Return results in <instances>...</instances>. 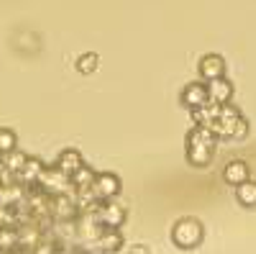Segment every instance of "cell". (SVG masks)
Here are the masks:
<instances>
[{
  "label": "cell",
  "instance_id": "cell-1",
  "mask_svg": "<svg viewBox=\"0 0 256 254\" xmlns=\"http://www.w3.org/2000/svg\"><path fill=\"white\" fill-rule=\"evenodd\" d=\"M216 134L202 126H195L187 134V162L192 167H208L212 162V152H216Z\"/></svg>",
  "mask_w": 256,
  "mask_h": 254
},
{
  "label": "cell",
  "instance_id": "cell-2",
  "mask_svg": "<svg viewBox=\"0 0 256 254\" xmlns=\"http://www.w3.org/2000/svg\"><path fill=\"white\" fill-rule=\"evenodd\" d=\"M202 239H205V228L198 218H182L172 228V241L180 249H195L202 244Z\"/></svg>",
  "mask_w": 256,
  "mask_h": 254
},
{
  "label": "cell",
  "instance_id": "cell-3",
  "mask_svg": "<svg viewBox=\"0 0 256 254\" xmlns=\"http://www.w3.org/2000/svg\"><path fill=\"white\" fill-rule=\"evenodd\" d=\"M38 187L44 190V193H49L52 198L67 195V193H72V190H74L72 177L64 175L56 164H46L44 167V172H41V177H38Z\"/></svg>",
  "mask_w": 256,
  "mask_h": 254
},
{
  "label": "cell",
  "instance_id": "cell-4",
  "mask_svg": "<svg viewBox=\"0 0 256 254\" xmlns=\"http://www.w3.org/2000/svg\"><path fill=\"white\" fill-rule=\"evenodd\" d=\"M241 111L233 108V103H226V105H218V116L212 121L210 131L216 134V139H233V131H236V123L241 121Z\"/></svg>",
  "mask_w": 256,
  "mask_h": 254
},
{
  "label": "cell",
  "instance_id": "cell-5",
  "mask_svg": "<svg viewBox=\"0 0 256 254\" xmlns=\"http://www.w3.org/2000/svg\"><path fill=\"white\" fill-rule=\"evenodd\" d=\"M120 190H123V182L116 172H98V180L92 185V193L100 203L105 200H116L120 195Z\"/></svg>",
  "mask_w": 256,
  "mask_h": 254
},
{
  "label": "cell",
  "instance_id": "cell-6",
  "mask_svg": "<svg viewBox=\"0 0 256 254\" xmlns=\"http://www.w3.org/2000/svg\"><path fill=\"white\" fill-rule=\"evenodd\" d=\"M126 216H128V210L118 200H105L98 208V218H100L102 228H120L126 223Z\"/></svg>",
  "mask_w": 256,
  "mask_h": 254
},
{
  "label": "cell",
  "instance_id": "cell-7",
  "mask_svg": "<svg viewBox=\"0 0 256 254\" xmlns=\"http://www.w3.org/2000/svg\"><path fill=\"white\" fill-rule=\"evenodd\" d=\"M182 103L187 108H205L210 105V98H208V82H190L187 88L182 90Z\"/></svg>",
  "mask_w": 256,
  "mask_h": 254
},
{
  "label": "cell",
  "instance_id": "cell-8",
  "mask_svg": "<svg viewBox=\"0 0 256 254\" xmlns=\"http://www.w3.org/2000/svg\"><path fill=\"white\" fill-rule=\"evenodd\" d=\"M44 162H41L38 157H28V162L24 164V169L16 175V182L18 185H24V187H34V185H38V177H41V172H44Z\"/></svg>",
  "mask_w": 256,
  "mask_h": 254
},
{
  "label": "cell",
  "instance_id": "cell-9",
  "mask_svg": "<svg viewBox=\"0 0 256 254\" xmlns=\"http://www.w3.org/2000/svg\"><path fill=\"white\" fill-rule=\"evenodd\" d=\"M208 98H210V105H226V103H230V98H233L230 80L220 77V80L208 82Z\"/></svg>",
  "mask_w": 256,
  "mask_h": 254
},
{
  "label": "cell",
  "instance_id": "cell-10",
  "mask_svg": "<svg viewBox=\"0 0 256 254\" xmlns=\"http://www.w3.org/2000/svg\"><path fill=\"white\" fill-rule=\"evenodd\" d=\"M200 75H202L208 82L226 77V59H223L220 54H208V57H202V62H200Z\"/></svg>",
  "mask_w": 256,
  "mask_h": 254
},
{
  "label": "cell",
  "instance_id": "cell-11",
  "mask_svg": "<svg viewBox=\"0 0 256 254\" xmlns=\"http://www.w3.org/2000/svg\"><path fill=\"white\" fill-rule=\"evenodd\" d=\"M223 180H226L228 185H233V187H238V185L248 182V164H246L244 159L228 162L226 169H223Z\"/></svg>",
  "mask_w": 256,
  "mask_h": 254
},
{
  "label": "cell",
  "instance_id": "cell-12",
  "mask_svg": "<svg viewBox=\"0 0 256 254\" xmlns=\"http://www.w3.org/2000/svg\"><path fill=\"white\" fill-rule=\"evenodd\" d=\"M82 164H84V159H82V154H80L77 149H64V152L59 154V159H56V167H59L67 177H72Z\"/></svg>",
  "mask_w": 256,
  "mask_h": 254
},
{
  "label": "cell",
  "instance_id": "cell-13",
  "mask_svg": "<svg viewBox=\"0 0 256 254\" xmlns=\"http://www.w3.org/2000/svg\"><path fill=\"white\" fill-rule=\"evenodd\" d=\"M95 180H98V172H95L90 164H82L77 172L72 175V185H74L77 190H90V187L95 185Z\"/></svg>",
  "mask_w": 256,
  "mask_h": 254
},
{
  "label": "cell",
  "instance_id": "cell-14",
  "mask_svg": "<svg viewBox=\"0 0 256 254\" xmlns=\"http://www.w3.org/2000/svg\"><path fill=\"white\" fill-rule=\"evenodd\" d=\"M236 200L244 205V208H256V182H244L236 187Z\"/></svg>",
  "mask_w": 256,
  "mask_h": 254
},
{
  "label": "cell",
  "instance_id": "cell-15",
  "mask_svg": "<svg viewBox=\"0 0 256 254\" xmlns=\"http://www.w3.org/2000/svg\"><path fill=\"white\" fill-rule=\"evenodd\" d=\"M18 249V226H0V251Z\"/></svg>",
  "mask_w": 256,
  "mask_h": 254
},
{
  "label": "cell",
  "instance_id": "cell-16",
  "mask_svg": "<svg viewBox=\"0 0 256 254\" xmlns=\"http://www.w3.org/2000/svg\"><path fill=\"white\" fill-rule=\"evenodd\" d=\"M0 162H3L13 175H18L20 169H24V164L28 162V154L20 152V149H16V152H10V154H6V157H0Z\"/></svg>",
  "mask_w": 256,
  "mask_h": 254
},
{
  "label": "cell",
  "instance_id": "cell-17",
  "mask_svg": "<svg viewBox=\"0 0 256 254\" xmlns=\"http://www.w3.org/2000/svg\"><path fill=\"white\" fill-rule=\"evenodd\" d=\"M18 149V136L13 129H0V157H6Z\"/></svg>",
  "mask_w": 256,
  "mask_h": 254
},
{
  "label": "cell",
  "instance_id": "cell-18",
  "mask_svg": "<svg viewBox=\"0 0 256 254\" xmlns=\"http://www.w3.org/2000/svg\"><path fill=\"white\" fill-rule=\"evenodd\" d=\"M98 65H100V57L98 54H82L80 59H77V70L82 72V75H92L95 70H98Z\"/></svg>",
  "mask_w": 256,
  "mask_h": 254
},
{
  "label": "cell",
  "instance_id": "cell-19",
  "mask_svg": "<svg viewBox=\"0 0 256 254\" xmlns=\"http://www.w3.org/2000/svg\"><path fill=\"white\" fill-rule=\"evenodd\" d=\"M246 136H248V121H246V118H241V121L236 123V131H233V139H238V141H241V139H246Z\"/></svg>",
  "mask_w": 256,
  "mask_h": 254
},
{
  "label": "cell",
  "instance_id": "cell-20",
  "mask_svg": "<svg viewBox=\"0 0 256 254\" xmlns=\"http://www.w3.org/2000/svg\"><path fill=\"white\" fill-rule=\"evenodd\" d=\"M128 254H148V249L144 244H136V246H131V251H128Z\"/></svg>",
  "mask_w": 256,
  "mask_h": 254
},
{
  "label": "cell",
  "instance_id": "cell-21",
  "mask_svg": "<svg viewBox=\"0 0 256 254\" xmlns=\"http://www.w3.org/2000/svg\"><path fill=\"white\" fill-rule=\"evenodd\" d=\"M54 254H74V246H56Z\"/></svg>",
  "mask_w": 256,
  "mask_h": 254
},
{
  "label": "cell",
  "instance_id": "cell-22",
  "mask_svg": "<svg viewBox=\"0 0 256 254\" xmlns=\"http://www.w3.org/2000/svg\"><path fill=\"white\" fill-rule=\"evenodd\" d=\"M13 254H34V249H26V246H18Z\"/></svg>",
  "mask_w": 256,
  "mask_h": 254
},
{
  "label": "cell",
  "instance_id": "cell-23",
  "mask_svg": "<svg viewBox=\"0 0 256 254\" xmlns=\"http://www.w3.org/2000/svg\"><path fill=\"white\" fill-rule=\"evenodd\" d=\"M74 254H90V251L84 249V246H74Z\"/></svg>",
  "mask_w": 256,
  "mask_h": 254
},
{
  "label": "cell",
  "instance_id": "cell-24",
  "mask_svg": "<svg viewBox=\"0 0 256 254\" xmlns=\"http://www.w3.org/2000/svg\"><path fill=\"white\" fill-rule=\"evenodd\" d=\"M0 254H13V251H0Z\"/></svg>",
  "mask_w": 256,
  "mask_h": 254
}]
</instances>
